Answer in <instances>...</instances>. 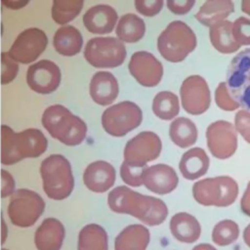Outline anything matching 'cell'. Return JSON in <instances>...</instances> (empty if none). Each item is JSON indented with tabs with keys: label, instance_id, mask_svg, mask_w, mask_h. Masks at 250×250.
Listing matches in <instances>:
<instances>
[{
	"label": "cell",
	"instance_id": "cell-1",
	"mask_svg": "<svg viewBox=\"0 0 250 250\" xmlns=\"http://www.w3.org/2000/svg\"><path fill=\"white\" fill-rule=\"evenodd\" d=\"M107 205L112 212L131 215L149 227L162 224L168 216L163 200L144 195L126 186H118L109 191Z\"/></svg>",
	"mask_w": 250,
	"mask_h": 250
},
{
	"label": "cell",
	"instance_id": "cell-2",
	"mask_svg": "<svg viewBox=\"0 0 250 250\" xmlns=\"http://www.w3.org/2000/svg\"><path fill=\"white\" fill-rule=\"evenodd\" d=\"M48 146L44 134L35 128L15 133L7 125L1 126V162L13 165L24 158H36Z\"/></svg>",
	"mask_w": 250,
	"mask_h": 250
},
{
	"label": "cell",
	"instance_id": "cell-3",
	"mask_svg": "<svg viewBox=\"0 0 250 250\" xmlns=\"http://www.w3.org/2000/svg\"><path fill=\"white\" fill-rule=\"evenodd\" d=\"M41 121L51 137L65 146L80 145L86 138V123L62 104L48 106L42 114Z\"/></svg>",
	"mask_w": 250,
	"mask_h": 250
},
{
	"label": "cell",
	"instance_id": "cell-4",
	"mask_svg": "<svg viewBox=\"0 0 250 250\" xmlns=\"http://www.w3.org/2000/svg\"><path fill=\"white\" fill-rule=\"evenodd\" d=\"M45 194L53 200L67 198L74 188V178L69 161L62 154L47 156L40 166Z\"/></svg>",
	"mask_w": 250,
	"mask_h": 250
},
{
	"label": "cell",
	"instance_id": "cell-5",
	"mask_svg": "<svg viewBox=\"0 0 250 250\" xmlns=\"http://www.w3.org/2000/svg\"><path fill=\"white\" fill-rule=\"evenodd\" d=\"M196 47L193 30L182 21H171L157 38V50L168 62H180Z\"/></svg>",
	"mask_w": 250,
	"mask_h": 250
},
{
	"label": "cell",
	"instance_id": "cell-6",
	"mask_svg": "<svg viewBox=\"0 0 250 250\" xmlns=\"http://www.w3.org/2000/svg\"><path fill=\"white\" fill-rule=\"evenodd\" d=\"M192 195L200 205L228 207L237 198L238 185L229 176L207 178L193 184Z\"/></svg>",
	"mask_w": 250,
	"mask_h": 250
},
{
	"label": "cell",
	"instance_id": "cell-7",
	"mask_svg": "<svg viewBox=\"0 0 250 250\" xmlns=\"http://www.w3.org/2000/svg\"><path fill=\"white\" fill-rule=\"evenodd\" d=\"M44 210L45 201L39 193L28 188H19L11 195L7 214L14 226L26 229L38 221Z\"/></svg>",
	"mask_w": 250,
	"mask_h": 250
},
{
	"label": "cell",
	"instance_id": "cell-8",
	"mask_svg": "<svg viewBox=\"0 0 250 250\" xmlns=\"http://www.w3.org/2000/svg\"><path fill=\"white\" fill-rule=\"evenodd\" d=\"M123 42L115 37L91 38L84 48L85 60L94 67L112 68L121 65L126 59Z\"/></svg>",
	"mask_w": 250,
	"mask_h": 250
},
{
	"label": "cell",
	"instance_id": "cell-9",
	"mask_svg": "<svg viewBox=\"0 0 250 250\" xmlns=\"http://www.w3.org/2000/svg\"><path fill=\"white\" fill-rule=\"evenodd\" d=\"M143 112L137 104L124 101L107 107L102 114L104 130L110 136L123 137L139 127Z\"/></svg>",
	"mask_w": 250,
	"mask_h": 250
},
{
	"label": "cell",
	"instance_id": "cell-10",
	"mask_svg": "<svg viewBox=\"0 0 250 250\" xmlns=\"http://www.w3.org/2000/svg\"><path fill=\"white\" fill-rule=\"evenodd\" d=\"M226 83L233 100L250 112V48L233 57L228 67Z\"/></svg>",
	"mask_w": 250,
	"mask_h": 250
},
{
	"label": "cell",
	"instance_id": "cell-11",
	"mask_svg": "<svg viewBox=\"0 0 250 250\" xmlns=\"http://www.w3.org/2000/svg\"><path fill=\"white\" fill-rule=\"evenodd\" d=\"M162 143L157 134L143 131L129 140L124 147V162L134 167H146L161 153Z\"/></svg>",
	"mask_w": 250,
	"mask_h": 250
},
{
	"label": "cell",
	"instance_id": "cell-12",
	"mask_svg": "<svg viewBox=\"0 0 250 250\" xmlns=\"http://www.w3.org/2000/svg\"><path fill=\"white\" fill-rule=\"evenodd\" d=\"M47 44L48 38L45 32L37 27H30L18 35L8 54L17 62L28 64L39 58Z\"/></svg>",
	"mask_w": 250,
	"mask_h": 250
},
{
	"label": "cell",
	"instance_id": "cell-13",
	"mask_svg": "<svg viewBox=\"0 0 250 250\" xmlns=\"http://www.w3.org/2000/svg\"><path fill=\"white\" fill-rule=\"evenodd\" d=\"M207 146L218 159L232 156L237 148V134L234 126L226 120L212 122L206 130Z\"/></svg>",
	"mask_w": 250,
	"mask_h": 250
},
{
	"label": "cell",
	"instance_id": "cell-14",
	"mask_svg": "<svg viewBox=\"0 0 250 250\" xmlns=\"http://www.w3.org/2000/svg\"><path fill=\"white\" fill-rule=\"evenodd\" d=\"M180 96L183 108L189 114H202L210 106V90L202 76L190 75L187 77L181 85Z\"/></svg>",
	"mask_w": 250,
	"mask_h": 250
},
{
	"label": "cell",
	"instance_id": "cell-15",
	"mask_svg": "<svg viewBox=\"0 0 250 250\" xmlns=\"http://www.w3.org/2000/svg\"><path fill=\"white\" fill-rule=\"evenodd\" d=\"M129 72L144 87H155L163 76V65L154 55L146 51L135 52L128 63Z\"/></svg>",
	"mask_w": 250,
	"mask_h": 250
},
{
	"label": "cell",
	"instance_id": "cell-16",
	"mask_svg": "<svg viewBox=\"0 0 250 250\" xmlns=\"http://www.w3.org/2000/svg\"><path fill=\"white\" fill-rule=\"evenodd\" d=\"M60 67L50 60H41L27 68L26 82L29 88L42 95H48L58 89L61 83Z\"/></svg>",
	"mask_w": 250,
	"mask_h": 250
},
{
	"label": "cell",
	"instance_id": "cell-17",
	"mask_svg": "<svg viewBox=\"0 0 250 250\" xmlns=\"http://www.w3.org/2000/svg\"><path fill=\"white\" fill-rule=\"evenodd\" d=\"M142 182L148 190L164 195L176 189L179 178L171 166L159 163L145 168L142 174Z\"/></svg>",
	"mask_w": 250,
	"mask_h": 250
},
{
	"label": "cell",
	"instance_id": "cell-18",
	"mask_svg": "<svg viewBox=\"0 0 250 250\" xmlns=\"http://www.w3.org/2000/svg\"><path fill=\"white\" fill-rule=\"evenodd\" d=\"M116 179L114 167L104 160L90 163L83 173L85 187L96 193H103L113 187Z\"/></svg>",
	"mask_w": 250,
	"mask_h": 250
},
{
	"label": "cell",
	"instance_id": "cell-19",
	"mask_svg": "<svg viewBox=\"0 0 250 250\" xmlns=\"http://www.w3.org/2000/svg\"><path fill=\"white\" fill-rule=\"evenodd\" d=\"M65 238L63 224L50 217L42 221L34 232V245L37 250H61Z\"/></svg>",
	"mask_w": 250,
	"mask_h": 250
},
{
	"label": "cell",
	"instance_id": "cell-20",
	"mask_svg": "<svg viewBox=\"0 0 250 250\" xmlns=\"http://www.w3.org/2000/svg\"><path fill=\"white\" fill-rule=\"evenodd\" d=\"M117 13L109 5L99 4L89 8L83 16L86 29L94 34H106L113 30L117 22Z\"/></svg>",
	"mask_w": 250,
	"mask_h": 250
},
{
	"label": "cell",
	"instance_id": "cell-21",
	"mask_svg": "<svg viewBox=\"0 0 250 250\" xmlns=\"http://www.w3.org/2000/svg\"><path fill=\"white\" fill-rule=\"evenodd\" d=\"M92 100L100 105L112 104L118 96L119 86L115 76L108 71L96 72L89 85Z\"/></svg>",
	"mask_w": 250,
	"mask_h": 250
},
{
	"label": "cell",
	"instance_id": "cell-22",
	"mask_svg": "<svg viewBox=\"0 0 250 250\" xmlns=\"http://www.w3.org/2000/svg\"><path fill=\"white\" fill-rule=\"evenodd\" d=\"M170 231L174 238L182 243H193L201 235V226L191 214L179 212L170 220Z\"/></svg>",
	"mask_w": 250,
	"mask_h": 250
},
{
	"label": "cell",
	"instance_id": "cell-23",
	"mask_svg": "<svg viewBox=\"0 0 250 250\" xmlns=\"http://www.w3.org/2000/svg\"><path fill=\"white\" fill-rule=\"evenodd\" d=\"M150 233L142 224L125 227L114 239V250H146Z\"/></svg>",
	"mask_w": 250,
	"mask_h": 250
},
{
	"label": "cell",
	"instance_id": "cell-24",
	"mask_svg": "<svg viewBox=\"0 0 250 250\" xmlns=\"http://www.w3.org/2000/svg\"><path fill=\"white\" fill-rule=\"evenodd\" d=\"M210 159L201 147H192L186 151L180 160L179 169L187 180H196L204 176L209 169Z\"/></svg>",
	"mask_w": 250,
	"mask_h": 250
},
{
	"label": "cell",
	"instance_id": "cell-25",
	"mask_svg": "<svg viewBox=\"0 0 250 250\" xmlns=\"http://www.w3.org/2000/svg\"><path fill=\"white\" fill-rule=\"evenodd\" d=\"M234 11V5L229 0H211L206 1L195 14V19L205 26L212 25L226 21Z\"/></svg>",
	"mask_w": 250,
	"mask_h": 250
},
{
	"label": "cell",
	"instance_id": "cell-26",
	"mask_svg": "<svg viewBox=\"0 0 250 250\" xmlns=\"http://www.w3.org/2000/svg\"><path fill=\"white\" fill-rule=\"evenodd\" d=\"M83 37L80 31L72 25H62L60 27L53 38L55 50L64 57L77 55L82 48Z\"/></svg>",
	"mask_w": 250,
	"mask_h": 250
},
{
	"label": "cell",
	"instance_id": "cell-27",
	"mask_svg": "<svg viewBox=\"0 0 250 250\" xmlns=\"http://www.w3.org/2000/svg\"><path fill=\"white\" fill-rule=\"evenodd\" d=\"M77 250H108L107 232L98 224L84 226L78 233Z\"/></svg>",
	"mask_w": 250,
	"mask_h": 250
},
{
	"label": "cell",
	"instance_id": "cell-28",
	"mask_svg": "<svg viewBox=\"0 0 250 250\" xmlns=\"http://www.w3.org/2000/svg\"><path fill=\"white\" fill-rule=\"evenodd\" d=\"M209 37L213 47L222 54H232L240 48L232 36V22L229 21H223L212 25Z\"/></svg>",
	"mask_w": 250,
	"mask_h": 250
},
{
	"label": "cell",
	"instance_id": "cell-29",
	"mask_svg": "<svg viewBox=\"0 0 250 250\" xmlns=\"http://www.w3.org/2000/svg\"><path fill=\"white\" fill-rule=\"evenodd\" d=\"M171 141L181 148H187L195 144L197 128L193 121L187 117H177L169 127Z\"/></svg>",
	"mask_w": 250,
	"mask_h": 250
},
{
	"label": "cell",
	"instance_id": "cell-30",
	"mask_svg": "<svg viewBox=\"0 0 250 250\" xmlns=\"http://www.w3.org/2000/svg\"><path fill=\"white\" fill-rule=\"evenodd\" d=\"M115 33L121 42H138L145 36V21L135 14H125L119 19Z\"/></svg>",
	"mask_w": 250,
	"mask_h": 250
},
{
	"label": "cell",
	"instance_id": "cell-31",
	"mask_svg": "<svg viewBox=\"0 0 250 250\" xmlns=\"http://www.w3.org/2000/svg\"><path fill=\"white\" fill-rule=\"evenodd\" d=\"M152 111L162 120H170L176 117L180 111L179 99L170 91H162L155 95L152 100Z\"/></svg>",
	"mask_w": 250,
	"mask_h": 250
},
{
	"label": "cell",
	"instance_id": "cell-32",
	"mask_svg": "<svg viewBox=\"0 0 250 250\" xmlns=\"http://www.w3.org/2000/svg\"><path fill=\"white\" fill-rule=\"evenodd\" d=\"M83 0H54L52 18L58 24L63 25L74 20L83 8Z\"/></svg>",
	"mask_w": 250,
	"mask_h": 250
},
{
	"label": "cell",
	"instance_id": "cell-33",
	"mask_svg": "<svg viewBox=\"0 0 250 250\" xmlns=\"http://www.w3.org/2000/svg\"><path fill=\"white\" fill-rule=\"evenodd\" d=\"M239 236V227L232 220H223L212 229V240L216 245L228 246L236 241Z\"/></svg>",
	"mask_w": 250,
	"mask_h": 250
},
{
	"label": "cell",
	"instance_id": "cell-34",
	"mask_svg": "<svg viewBox=\"0 0 250 250\" xmlns=\"http://www.w3.org/2000/svg\"><path fill=\"white\" fill-rule=\"evenodd\" d=\"M215 102L217 105L226 111H232L239 107V104L231 97L226 82H220L215 91Z\"/></svg>",
	"mask_w": 250,
	"mask_h": 250
},
{
	"label": "cell",
	"instance_id": "cell-35",
	"mask_svg": "<svg viewBox=\"0 0 250 250\" xmlns=\"http://www.w3.org/2000/svg\"><path fill=\"white\" fill-rule=\"evenodd\" d=\"M232 36L239 46L250 45V19L240 17L232 22Z\"/></svg>",
	"mask_w": 250,
	"mask_h": 250
},
{
	"label": "cell",
	"instance_id": "cell-36",
	"mask_svg": "<svg viewBox=\"0 0 250 250\" xmlns=\"http://www.w3.org/2000/svg\"><path fill=\"white\" fill-rule=\"evenodd\" d=\"M19 73V64L8 54L1 53V84L5 85L12 82Z\"/></svg>",
	"mask_w": 250,
	"mask_h": 250
},
{
	"label": "cell",
	"instance_id": "cell-37",
	"mask_svg": "<svg viewBox=\"0 0 250 250\" xmlns=\"http://www.w3.org/2000/svg\"><path fill=\"white\" fill-rule=\"evenodd\" d=\"M146 167H144V168L134 167V166L128 165L126 162L123 161L120 166V177L122 181L130 187H134V188L141 187L143 185L142 174L145 168Z\"/></svg>",
	"mask_w": 250,
	"mask_h": 250
},
{
	"label": "cell",
	"instance_id": "cell-38",
	"mask_svg": "<svg viewBox=\"0 0 250 250\" xmlns=\"http://www.w3.org/2000/svg\"><path fill=\"white\" fill-rule=\"evenodd\" d=\"M135 9L143 16L153 17L157 15L163 8L162 0H136Z\"/></svg>",
	"mask_w": 250,
	"mask_h": 250
},
{
	"label": "cell",
	"instance_id": "cell-39",
	"mask_svg": "<svg viewBox=\"0 0 250 250\" xmlns=\"http://www.w3.org/2000/svg\"><path fill=\"white\" fill-rule=\"evenodd\" d=\"M235 130L250 144V112L244 109L238 110L234 116Z\"/></svg>",
	"mask_w": 250,
	"mask_h": 250
},
{
	"label": "cell",
	"instance_id": "cell-40",
	"mask_svg": "<svg viewBox=\"0 0 250 250\" xmlns=\"http://www.w3.org/2000/svg\"><path fill=\"white\" fill-rule=\"evenodd\" d=\"M16 191V183L14 177L6 170H1V197L11 196Z\"/></svg>",
	"mask_w": 250,
	"mask_h": 250
},
{
	"label": "cell",
	"instance_id": "cell-41",
	"mask_svg": "<svg viewBox=\"0 0 250 250\" xmlns=\"http://www.w3.org/2000/svg\"><path fill=\"white\" fill-rule=\"evenodd\" d=\"M168 9L176 15H185L188 13L191 8L194 6V0H168L167 1Z\"/></svg>",
	"mask_w": 250,
	"mask_h": 250
},
{
	"label": "cell",
	"instance_id": "cell-42",
	"mask_svg": "<svg viewBox=\"0 0 250 250\" xmlns=\"http://www.w3.org/2000/svg\"><path fill=\"white\" fill-rule=\"evenodd\" d=\"M240 208L243 214L250 217V181L240 199Z\"/></svg>",
	"mask_w": 250,
	"mask_h": 250
},
{
	"label": "cell",
	"instance_id": "cell-43",
	"mask_svg": "<svg viewBox=\"0 0 250 250\" xmlns=\"http://www.w3.org/2000/svg\"><path fill=\"white\" fill-rule=\"evenodd\" d=\"M28 3H29L28 1H13V0L2 1V4L4 6H6L9 9H12V10H19L21 8H23Z\"/></svg>",
	"mask_w": 250,
	"mask_h": 250
},
{
	"label": "cell",
	"instance_id": "cell-44",
	"mask_svg": "<svg viewBox=\"0 0 250 250\" xmlns=\"http://www.w3.org/2000/svg\"><path fill=\"white\" fill-rule=\"evenodd\" d=\"M1 244H4L8 238V233H9V229H8V227H7V224L3 218V216H1Z\"/></svg>",
	"mask_w": 250,
	"mask_h": 250
},
{
	"label": "cell",
	"instance_id": "cell-45",
	"mask_svg": "<svg viewBox=\"0 0 250 250\" xmlns=\"http://www.w3.org/2000/svg\"><path fill=\"white\" fill-rule=\"evenodd\" d=\"M192 250H217L213 245L209 243H200L195 245Z\"/></svg>",
	"mask_w": 250,
	"mask_h": 250
},
{
	"label": "cell",
	"instance_id": "cell-46",
	"mask_svg": "<svg viewBox=\"0 0 250 250\" xmlns=\"http://www.w3.org/2000/svg\"><path fill=\"white\" fill-rule=\"evenodd\" d=\"M243 241L250 248V224L243 230Z\"/></svg>",
	"mask_w": 250,
	"mask_h": 250
},
{
	"label": "cell",
	"instance_id": "cell-47",
	"mask_svg": "<svg viewBox=\"0 0 250 250\" xmlns=\"http://www.w3.org/2000/svg\"><path fill=\"white\" fill-rule=\"evenodd\" d=\"M241 10L243 13L250 16V0H243L241 2Z\"/></svg>",
	"mask_w": 250,
	"mask_h": 250
},
{
	"label": "cell",
	"instance_id": "cell-48",
	"mask_svg": "<svg viewBox=\"0 0 250 250\" xmlns=\"http://www.w3.org/2000/svg\"><path fill=\"white\" fill-rule=\"evenodd\" d=\"M1 250H10V249H8V248H2Z\"/></svg>",
	"mask_w": 250,
	"mask_h": 250
}]
</instances>
